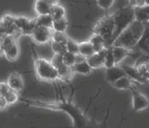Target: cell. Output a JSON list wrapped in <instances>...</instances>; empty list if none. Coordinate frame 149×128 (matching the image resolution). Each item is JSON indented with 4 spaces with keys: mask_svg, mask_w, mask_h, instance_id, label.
Masks as SVG:
<instances>
[{
    "mask_svg": "<svg viewBox=\"0 0 149 128\" xmlns=\"http://www.w3.org/2000/svg\"><path fill=\"white\" fill-rule=\"evenodd\" d=\"M115 65H117V64H116V60H115V56H114V53H113L112 46L107 47V48H106L104 67L106 69H108V68H111V67H113Z\"/></svg>",
    "mask_w": 149,
    "mask_h": 128,
    "instance_id": "d4e9b609",
    "label": "cell"
},
{
    "mask_svg": "<svg viewBox=\"0 0 149 128\" xmlns=\"http://www.w3.org/2000/svg\"><path fill=\"white\" fill-rule=\"evenodd\" d=\"M4 55L6 58V60H9V61L16 60L18 56H19V46H18L17 42H15V44H13L12 46H10L9 48H7L4 51Z\"/></svg>",
    "mask_w": 149,
    "mask_h": 128,
    "instance_id": "7402d4cb",
    "label": "cell"
},
{
    "mask_svg": "<svg viewBox=\"0 0 149 128\" xmlns=\"http://www.w3.org/2000/svg\"><path fill=\"white\" fill-rule=\"evenodd\" d=\"M8 105L9 104L6 101V99L4 97H2V96H0V111H4Z\"/></svg>",
    "mask_w": 149,
    "mask_h": 128,
    "instance_id": "e575fe53",
    "label": "cell"
},
{
    "mask_svg": "<svg viewBox=\"0 0 149 128\" xmlns=\"http://www.w3.org/2000/svg\"><path fill=\"white\" fill-rule=\"evenodd\" d=\"M1 19H2L3 22H5L7 25H15V16H14L12 15H9V14H6V15H4L1 17Z\"/></svg>",
    "mask_w": 149,
    "mask_h": 128,
    "instance_id": "d6a6232c",
    "label": "cell"
},
{
    "mask_svg": "<svg viewBox=\"0 0 149 128\" xmlns=\"http://www.w3.org/2000/svg\"><path fill=\"white\" fill-rule=\"evenodd\" d=\"M0 96L4 97L9 105H14L20 100L17 91L14 90L7 82H0Z\"/></svg>",
    "mask_w": 149,
    "mask_h": 128,
    "instance_id": "30bf717a",
    "label": "cell"
},
{
    "mask_svg": "<svg viewBox=\"0 0 149 128\" xmlns=\"http://www.w3.org/2000/svg\"><path fill=\"white\" fill-rule=\"evenodd\" d=\"M132 95V108L135 112L142 111L149 106V99L134 87L130 89Z\"/></svg>",
    "mask_w": 149,
    "mask_h": 128,
    "instance_id": "9c48e42d",
    "label": "cell"
},
{
    "mask_svg": "<svg viewBox=\"0 0 149 128\" xmlns=\"http://www.w3.org/2000/svg\"><path fill=\"white\" fill-rule=\"evenodd\" d=\"M134 15L135 20L141 23L149 22V6L146 5L143 6L134 7Z\"/></svg>",
    "mask_w": 149,
    "mask_h": 128,
    "instance_id": "9a60e30c",
    "label": "cell"
},
{
    "mask_svg": "<svg viewBox=\"0 0 149 128\" xmlns=\"http://www.w3.org/2000/svg\"><path fill=\"white\" fill-rule=\"evenodd\" d=\"M115 21V33L112 39V44L122 32L135 20L134 7L130 5L124 6L112 14ZM111 44V45H112Z\"/></svg>",
    "mask_w": 149,
    "mask_h": 128,
    "instance_id": "277c9868",
    "label": "cell"
},
{
    "mask_svg": "<svg viewBox=\"0 0 149 128\" xmlns=\"http://www.w3.org/2000/svg\"><path fill=\"white\" fill-rule=\"evenodd\" d=\"M15 25L21 35H31L37 27L36 19H30L27 16H15Z\"/></svg>",
    "mask_w": 149,
    "mask_h": 128,
    "instance_id": "52a82bcc",
    "label": "cell"
},
{
    "mask_svg": "<svg viewBox=\"0 0 149 128\" xmlns=\"http://www.w3.org/2000/svg\"><path fill=\"white\" fill-rule=\"evenodd\" d=\"M67 48H68V51L76 53V54H78L79 44H77V42H76L73 40H71L70 38H68V41L67 42Z\"/></svg>",
    "mask_w": 149,
    "mask_h": 128,
    "instance_id": "4dcf8cb0",
    "label": "cell"
},
{
    "mask_svg": "<svg viewBox=\"0 0 149 128\" xmlns=\"http://www.w3.org/2000/svg\"><path fill=\"white\" fill-rule=\"evenodd\" d=\"M15 42H17V37L15 35H6L0 38V45L4 51L10 46L15 44Z\"/></svg>",
    "mask_w": 149,
    "mask_h": 128,
    "instance_id": "4316f807",
    "label": "cell"
},
{
    "mask_svg": "<svg viewBox=\"0 0 149 128\" xmlns=\"http://www.w3.org/2000/svg\"><path fill=\"white\" fill-rule=\"evenodd\" d=\"M6 82L14 90H15L17 92L22 90L24 87V79H23L22 75H21L20 73H17V72H14V73L10 74Z\"/></svg>",
    "mask_w": 149,
    "mask_h": 128,
    "instance_id": "5bb4252c",
    "label": "cell"
},
{
    "mask_svg": "<svg viewBox=\"0 0 149 128\" xmlns=\"http://www.w3.org/2000/svg\"><path fill=\"white\" fill-rule=\"evenodd\" d=\"M134 80L129 77L127 75L123 76L120 78L119 79H117L115 82L112 83V86L117 89H120V90H126V89H131L134 85H133Z\"/></svg>",
    "mask_w": 149,
    "mask_h": 128,
    "instance_id": "2e32d148",
    "label": "cell"
},
{
    "mask_svg": "<svg viewBox=\"0 0 149 128\" xmlns=\"http://www.w3.org/2000/svg\"><path fill=\"white\" fill-rule=\"evenodd\" d=\"M129 3L133 7L143 6L146 5V0H129Z\"/></svg>",
    "mask_w": 149,
    "mask_h": 128,
    "instance_id": "836d02e7",
    "label": "cell"
},
{
    "mask_svg": "<svg viewBox=\"0 0 149 128\" xmlns=\"http://www.w3.org/2000/svg\"><path fill=\"white\" fill-rule=\"evenodd\" d=\"M19 101L25 103L27 105L36 106V108H47L51 110H58L67 113L73 121L76 127H84L86 125V117L77 105H74L71 99H58L57 101H40V100H25L20 99Z\"/></svg>",
    "mask_w": 149,
    "mask_h": 128,
    "instance_id": "6da1fadb",
    "label": "cell"
},
{
    "mask_svg": "<svg viewBox=\"0 0 149 128\" xmlns=\"http://www.w3.org/2000/svg\"><path fill=\"white\" fill-rule=\"evenodd\" d=\"M68 28V19L66 18V16L53 21V25H52L53 31L65 33Z\"/></svg>",
    "mask_w": 149,
    "mask_h": 128,
    "instance_id": "603a6c76",
    "label": "cell"
},
{
    "mask_svg": "<svg viewBox=\"0 0 149 128\" xmlns=\"http://www.w3.org/2000/svg\"><path fill=\"white\" fill-rule=\"evenodd\" d=\"M146 66H147V70H148V79H149V61L146 62Z\"/></svg>",
    "mask_w": 149,
    "mask_h": 128,
    "instance_id": "74e56055",
    "label": "cell"
},
{
    "mask_svg": "<svg viewBox=\"0 0 149 128\" xmlns=\"http://www.w3.org/2000/svg\"><path fill=\"white\" fill-rule=\"evenodd\" d=\"M115 0H97V6L102 9L109 10L112 7Z\"/></svg>",
    "mask_w": 149,
    "mask_h": 128,
    "instance_id": "1f68e13d",
    "label": "cell"
},
{
    "mask_svg": "<svg viewBox=\"0 0 149 128\" xmlns=\"http://www.w3.org/2000/svg\"><path fill=\"white\" fill-rule=\"evenodd\" d=\"M51 48L55 54L63 55L64 53L68 51L66 44H62V42H58V41H51Z\"/></svg>",
    "mask_w": 149,
    "mask_h": 128,
    "instance_id": "f1b7e54d",
    "label": "cell"
},
{
    "mask_svg": "<svg viewBox=\"0 0 149 128\" xmlns=\"http://www.w3.org/2000/svg\"><path fill=\"white\" fill-rule=\"evenodd\" d=\"M53 5H51L48 0H35L34 10L36 14L39 15H47L50 13V10Z\"/></svg>",
    "mask_w": 149,
    "mask_h": 128,
    "instance_id": "ac0fdd59",
    "label": "cell"
},
{
    "mask_svg": "<svg viewBox=\"0 0 149 128\" xmlns=\"http://www.w3.org/2000/svg\"><path fill=\"white\" fill-rule=\"evenodd\" d=\"M93 33L99 34L104 38L106 48L111 46L112 39L115 33V21L113 15L105 16L102 20H100L97 25H95Z\"/></svg>",
    "mask_w": 149,
    "mask_h": 128,
    "instance_id": "5b68a950",
    "label": "cell"
},
{
    "mask_svg": "<svg viewBox=\"0 0 149 128\" xmlns=\"http://www.w3.org/2000/svg\"><path fill=\"white\" fill-rule=\"evenodd\" d=\"M146 5L149 6V0H146Z\"/></svg>",
    "mask_w": 149,
    "mask_h": 128,
    "instance_id": "f35d334b",
    "label": "cell"
},
{
    "mask_svg": "<svg viewBox=\"0 0 149 128\" xmlns=\"http://www.w3.org/2000/svg\"><path fill=\"white\" fill-rule=\"evenodd\" d=\"M71 69L74 73H78L81 75H89L92 71V67L90 66V64L86 58L77 60L71 67Z\"/></svg>",
    "mask_w": 149,
    "mask_h": 128,
    "instance_id": "4fadbf2b",
    "label": "cell"
},
{
    "mask_svg": "<svg viewBox=\"0 0 149 128\" xmlns=\"http://www.w3.org/2000/svg\"><path fill=\"white\" fill-rule=\"evenodd\" d=\"M49 14L54 20L59 19V18L66 16V9L63 6L59 5V4H55L52 6Z\"/></svg>",
    "mask_w": 149,
    "mask_h": 128,
    "instance_id": "484cf974",
    "label": "cell"
},
{
    "mask_svg": "<svg viewBox=\"0 0 149 128\" xmlns=\"http://www.w3.org/2000/svg\"><path fill=\"white\" fill-rule=\"evenodd\" d=\"M63 57V60L65 62L68 66L69 67H72L74 63L77 61V58H78V54H76V53H73V52H70V51H67L65 52L64 54L62 55Z\"/></svg>",
    "mask_w": 149,
    "mask_h": 128,
    "instance_id": "83f0119b",
    "label": "cell"
},
{
    "mask_svg": "<svg viewBox=\"0 0 149 128\" xmlns=\"http://www.w3.org/2000/svg\"><path fill=\"white\" fill-rule=\"evenodd\" d=\"M112 50H113L117 65H119L121 61H123L130 53V49L123 47V46H112Z\"/></svg>",
    "mask_w": 149,
    "mask_h": 128,
    "instance_id": "d6986e66",
    "label": "cell"
},
{
    "mask_svg": "<svg viewBox=\"0 0 149 128\" xmlns=\"http://www.w3.org/2000/svg\"><path fill=\"white\" fill-rule=\"evenodd\" d=\"M105 55H106V48L98 52H94L91 57L87 58L86 60L90 64V66L92 67V69H98L104 66Z\"/></svg>",
    "mask_w": 149,
    "mask_h": 128,
    "instance_id": "7c38bea8",
    "label": "cell"
},
{
    "mask_svg": "<svg viewBox=\"0 0 149 128\" xmlns=\"http://www.w3.org/2000/svg\"><path fill=\"white\" fill-rule=\"evenodd\" d=\"M127 72V75L130 77L134 81L136 82H139V83H142V84H146L147 82H149V79H146V77H144L142 74L139 73L136 70V68H133V67H130V66H125L123 67Z\"/></svg>",
    "mask_w": 149,
    "mask_h": 128,
    "instance_id": "e0dca14e",
    "label": "cell"
},
{
    "mask_svg": "<svg viewBox=\"0 0 149 128\" xmlns=\"http://www.w3.org/2000/svg\"><path fill=\"white\" fill-rule=\"evenodd\" d=\"M89 41H91V44H93L95 52H98V51H102V50H103V49L106 48L105 40L99 34L93 33V34L91 36V38L89 39Z\"/></svg>",
    "mask_w": 149,
    "mask_h": 128,
    "instance_id": "44dd1931",
    "label": "cell"
},
{
    "mask_svg": "<svg viewBox=\"0 0 149 128\" xmlns=\"http://www.w3.org/2000/svg\"><path fill=\"white\" fill-rule=\"evenodd\" d=\"M53 34V29L49 27L45 26H40L37 25V27L33 30V32L30 35L33 39V41L38 44H45L47 42L51 41Z\"/></svg>",
    "mask_w": 149,
    "mask_h": 128,
    "instance_id": "ba28073f",
    "label": "cell"
},
{
    "mask_svg": "<svg viewBox=\"0 0 149 128\" xmlns=\"http://www.w3.org/2000/svg\"><path fill=\"white\" fill-rule=\"evenodd\" d=\"M51 41H58V42H62V44H67V42L68 41V37L65 34V33H61V32L53 31Z\"/></svg>",
    "mask_w": 149,
    "mask_h": 128,
    "instance_id": "f546056e",
    "label": "cell"
},
{
    "mask_svg": "<svg viewBox=\"0 0 149 128\" xmlns=\"http://www.w3.org/2000/svg\"><path fill=\"white\" fill-rule=\"evenodd\" d=\"M94 52H95V51H94L93 46L91 44L90 41H83V42H80V44H79L78 54L81 57H84V58L87 59V58L91 57Z\"/></svg>",
    "mask_w": 149,
    "mask_h": 128,
    "instance_id": "ffe728a7",
    "label": "cell"
},
{
    "mask_svg": "<svg viewBox=\"0 0 149 128\" xmlns=\"http://www.w3.org/2000/svg\"><path fill=\"white\" fill-rule=\"evenodd\" d=\"M35 19H36L37 25L52 28V25H53V21H54V19H53V17L50 15V14L39 15Z\"/></svg>",
    "mask_w": 149,
    "mask_h": 128,
    "instance_id": "cb8c5ba5",
    "label": "cell"
},
{
    "mask_svg": "<svg viewBox=\"0 0 149 128\" xmlns=\"http://www.w3.org/2000/svg\"><path fill=\"white\" fill-rule=\"evenodd\" d=\"M48 1L51 4V5H55V4H58L59 0H48Z\"/></svg>",
    "mask_w": 149,
    "mask_h": 128,
    "instance_id": "d590c367",
    "label": "cell"
},
{
    "mask_svg": "<svg viewBox=\"0 0 149 128\" xmlns=\"http://www.w3.org/2000/svg\"><path fill=\"white\" fill-rule=\"evenodd\" d=\"M34 60V69L39 79L43 81H56L59 79V75L57 69L53 65L51 60L40 58L34 51H31Z\"/></svg>",
    "mask_w": 149,
    "mask_h": 128,
    "instance_id": "3957f363",
    "label": "cell"
},
{
    "mask_svg": "<svg viewBox=\"0 0 149 128\" xmlns=\"http://www.w3.org/2000/svg\"><path fill=\"white\" fill-rule=\"evenodd\" d=\"M126 75H127V72H126L125 69L120 68L118 65H115L111 68L106 69V71H105L106 80L111 84L113 82H115L117 79H119L120 78L126 76Z\"/></svg>",
    "mask_w": 149,
    "mask_h": 128,
    "instance_id": "8fae6325",
    "label": "cell"
},
{
    "mask_svg": "<svg viewBox=\"0 0 149 128\" xmlns=\"http://www.w3.org/2000/svg\"><path fill=\"white\" fill-rule=\"evenodd\" d=\"M51 62L57 69L60 80H63V81L71 80L74 75V72L71 67L68 66L67 64L64 62L63 57L61 54H55L51 59Z\"/></svg>",
    "mask_w": 149,
    "mask_h": 128,
    "instance_id": "8992f818",
    "label": "cell"
},
{
    "mask_svg": "<svg viewBox=\"0 0 149 128\" xmlns=\"http://www.w3.org/2000/svg\"><path fill=\"white\" fill-rule=\"evenodd\" d=\"M145 24L134 20L116 39L111 46H123L130 50L131 48L139 44L142 37L145 34Z\"/></svg>",
    "mask_w": 149,
    "mask_h": 128,
    "instance_id": "7a4b0ae2",
    "label": "cell"
},
{
    "mask_svg": "<svg viewBox=\"0 0 149 128\" xmlns=\"http://www.w3.org/2000/svg\"><path fill=\"white\" fill-rule=\"evenodd\" d=\"M3 54H4V51H3V49H2L1 45H0V56L3 55Z\"/></svg>",
    "mask_w": 149,
    "mask_h": 128,
    "instance_id": "8d00e7d4",
    "label": "cell"
}]
</instances>
